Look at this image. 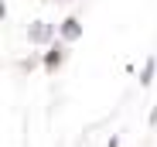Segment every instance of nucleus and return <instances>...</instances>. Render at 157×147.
<instances>
[{
    "mask_svg": "<svg viewBox=\"0 0 157 147\" xmlns=\"http://www.w3.org/2000/svg\"><path fill=\"white\" fill-rule=\"evenodd\" d=\"M106 147H120V137H113V140H109V144H106Z\"/></svg>",
    "mask_w": 157,
    "mask_h": 147,
    "instance_id": "obj_6",
    "label": "nucleus"
},
{
    "mask_svg": "<svg viewBox=\"0 0 157 147\" xmlns=\"http://www.w3.org/2000/svg\"><path fill=\"white\" fill-rule=\"evenodd\" d=\"M65 58H68L65 41H62V38H55V41L48 44V52H44V72H58V68L65 65Z\"/></svg>",
    "mask_w": 157,
    "mask_h": 147,
    "instance_id": "obj_2",
    "label": "nucleus"
},
{
    "mask_svg": "<svg viewBox=\"0 0 157 147\" xmlns=\"http://www.w3.org/2000/svg\"><path fill=\"white\" fill-rule=\"evenodd\" d=\"M58 38H62L65 44H75L78 38H82V21H78V17H65V21L58 24Z\"/></svg>",
    "mask_w": 157,
    "mask_h": 147,
    "instance_id": "obj_3",
    "label": "nucleus"
},
{
    "mask_svg": "<svg viewBox=\"0 0 157 147\" xmlns=\"http://www.w3.org/2000/svg\"><path fill=\"white\" fill-rule=\"evenodd\" d=\"M150 127H157V106L150 110Z\"/></svg>",
    "mask_w": 157,
    "mask_h": 147,
    "instance_id": "obj_5",
    "label": "nucleus"
},
{
    "mask_svg": "<svg viewBox=\"0 0 157 147\" xmlns=\"http://www.w3.org/2000/svg\"><path fill=\"white\" fill-rule=\"evenodd\" d=\"M154 72H157V58H147L144 68H140V86H144V89L154 82Z\"/></svg>",
    "mask_w": 157,
    "mask_h": 147,
    "instance_id": "obj_4",
    "label": "nucleus"
},
{
    "mask_svg": "<svg viewBox=\"0 0 157 147\" xmlns=\"http://www.w3.org/2000/svg\"><path fill=\"white\" fill-rule=\"evenodd\" d=\"M55 38H58V28L48 24V21H34L31 28H28V41H31V44H44V48H48Z\"/></svg>",
    "mask_w": 157,
    "mask_h": 147,
    "instance_id": "obj_1",
    "label": "nucleus"
}]
</instances>
